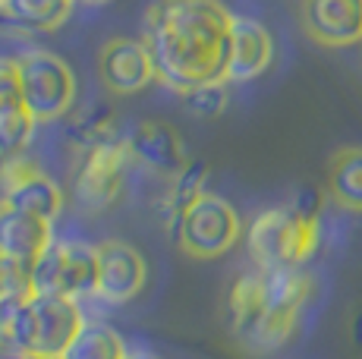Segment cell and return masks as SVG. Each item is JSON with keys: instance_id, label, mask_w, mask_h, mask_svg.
Returning <instances> with one entry per match:
<instances>
[{"instance_id": "5bb4252c", "label": "cell", "mask_w": 362, "mask_h": 359, "mask_svg": "<svg viewBox=\"0 0 362 359\" xmlns=\"http://www.w3.org/2000/svg\"><path fill=\"white\" fill-rule=\"evenodd\" d=\"M35 117L25 107L16 79V60L0 57V158H19L35 133Z\"/></svg>"}, {"instance_id": "f546056e", "label": "cell", "mask_w": 362, "mask_h": 359, "mask_svg": "<svg viewBox=\"0 0 362 359\" xmlns=\"http://www.w3.org/2000/svg\"><path fill=\"white\" fill-rule=\"evenodd\" d=\"M0 4H4V0H0Z\"/></svg>"}, {"instance_id": "44dd1931", "label": "cell", "mask_w": 362, "mask_h": 359, "mask_svg": "<svg viewBox=\"0 0 362 359\" xmlns=\"http://www.w3.org/2000/svg\"><path fill=\"white\" fill-rule=\"evenodd\" d=\"M127 353H129L127 341L110 324L86 319V324L76 334V341L69 343L64 359H127Z\"/></svg>"}, {"instance_id": "277c9868", "label": "cell", "mask_w": 362, "mask_h": 359, "mask_svg": "<svg viewBox=\"0 0 362 359\" xmlns=\"http://www.w3.org/2000/svg\"><path fill=\"white\" fill-rule=\"evenodd\" d=\"M227 315H230L233 337L249 353H274L296 331V319L277 315L264 306L259 271L236 274L227 296Z\"/></svg>"}, {"instance_id": "ffe728a7", "label": "cell", "mask_w": 362, "mask_h": 359, "mask_svg": "<svg viewBox=\"0 0 362 359\" xmlns=\"http://www.w3.org/2000/svg\"><path fill=\"white\" fill-rule=\"evenodd\" d=\"M328 196L344 211L362 215V148H340L331 155Z\"/></svg>"}, {"instance_id": "f1b7e54d", "label": "cell", "mask_w": 362, "mask_h": 359, "mask_svg": "<svg viewBox=\"0 0 362 359\" xmlns=\"http://www.w3.org/2000/svg\"><path fill=\"white\" fill-rule=\"evenodd\" d=\"M0 343H4V334H0Z\"/></svg>"}, {"instance_id": "30bf717a", "label": "cell", "mask_w": 362, "mask_h": 359, "mask_svg": "<svg viewBox=\"0 0 362 359\" xmlns=\"http://www.w3.org/2000/svg\"><path fill=\"white\" fill-rule=\"evenodd\" d=\"M303 32L322 47L362 41V0H299Z\"/></svg>"}, {"instance_id": "2e32d148", "label": "cell", "mask_w": 362, "mask_h": 359, "mask_svg": "<svg viewBox=\"0 0 362 359\" xmlns=\"http://www.w3.org/2000/svg\"><path fill=\"white\" fill-rule=\"evenodd\" d=\"M51 240L54 233L47 220L32 218L25 211H16L0 202V255H6L13 261H23V265H32Z\"/></svg>"}, {"instance_id": "cb8c5ba5", "label": "cell", "mask_w": 362, "mask_h": 359, "mask_svg": "<svg viewBox=\"0 0 362 359\" xmlns=\"http://www.w3.org/2000/svg\"><path fill=\"white\" fill-rule=\"evenodd\" d=\"M290 208L305 220H318L322 218V208H325V192L318 189L315 183H303L293 192V199H290Z\"/></svg>"}, {"instance_id": "3957f363", "label": "cell", "mask_w": 362, "mask_h": 359, "mask_svg": "<svg viewBox=\"0 0 362 359\" xmlns=\"http://www.w3.org/2000/svg\"><path fill=\"white\" fill-rule=\"evenodd\" d=\"M249 255L255 268H303V261L318 246V220L299 218L290 205H277L252 218L246 230Z\"/></svg>"}, {"instance_id": "9a60e30c", "label": "cell", "mask_w": 362, "mask_h": 359, "mask_svg": "<svg viewBox=\"0 0 362 359\" xmlns=\"http://www.w3.org/2000/svg\"><path fill=\"white\" fill-rule=\"evenodd\" d=\"M274 60V41L262 23L246 16H233L230 51H227V82H249L262 76Z\"/></svg>"}, {"instance_id": "8fae6325", "label": "cell", "mask_w": 362, "mask_h": 359, "mask_svg": "<svg viewBox=\"0 0 362 359\" xmlns=\"http://www.w3.org/2000/svg\"><path fill=\"white\" fill-rule=\"evenodd\" d=\"M145 281H148L145 259L129 243L104 240L98 246V290H95L98 300L110 302V306H123L142 293Z\"/></svg>"}, {"instance_id": "484cf974", "label": "cell", "mask_w": 362, "mask_h": 359, "mask_svg": "<svg viewBox=\"0 0 362 359\" xmlns=\"http://www.w3.org/2000/svg\"><path fill=\"white\" fill-rule=\"evenodd\" d=\"M127 359H161L155 353V350H145V347H132L129 353H127Z\"/></svg>"}, {"instance_id": "9c48e42d", "label": "cell", "mask_w": 362, "mask_h": 359, "mask_svg": "<svg viewBox=\"0 0 362 359\" xmlns=\"http://www.w3.org/2000/svg\"><path fill=\"white\" fill-rule=\"evenodd\" d=\"M127 161H132V158H129L127 139H120V136L86 151L82 167L76 174V199H79L82 208L101 211L120 199Z\"/></svg>"}, {"instance_id": "d4e9b609", "label": "cell", "mask_w": 362, "mask_h": 359, "mask_svg": "<svg viewBox=\"0 0 362 359\" xmlns=\"http://www.w3.org/2000/svg\"><path fill=\"white\" fill-rule=\"evenodd\" d=\"M350 341H353V347L362 353V302L353 309V315H350Z\"/></svg>"}, {"instance_id": "4fadbf2b", "label": "cell", "mask_w": 362, "mask_h": 359, "mask_svg": "<svg viewBox=\"0 0 362 359\" xmlns=\"http://www.w3.org/2000/svg\"><path fill=\"white\" fill-rule=\"evenodd\" d=\"M127 148H129L132 161L145 164V167L158 170V174H164V177H177L180 170L189 164L180 133L170 126V123H161V120L139 123V126L129 133Z\"/></svg>"}, {"instance_id": "52a82bcc", "label": "cell", "mask_w": 362, "mask_h": 359, "mask_svg": "<svg viewBox=\"0 0 362 359\" xmlns=\"http://www.w3.org/2000/svg\"><path fill=\"white\" fill-rule=\"evenodd\" d=\"M243 237V220L227 199L202 192L199 202L180 220L177 243L192 259H221Z\"/></svg>"}, {"instance_id": "8992f818", "label": "cell", "mask_w": 362, "mask_h": 359, "mask_svg": "<svg viewBox=\"0 0 362 359\" xmlns=\"http://www.w3.org/2000/svg\"><path fill=\"white\" fill-rule=\"evenodd\" d=\"M16 79L25 107L38 123L69 114L76 101V76L64 57L51 51H25L16 57Z\"/></svg>"}, {"instance_id": "83f0119b", "label": "cell", "mask_w": 362, "mask_h": 359, "mask_svg": "<svg viewBox=\"0 0 362 359\" xmlns=\"http://www.w3.org/2000/svg\"><path fill=\"white\" fill-rule=\"evenodd\" d=\"M19 359H64V356H19Z\"/></svg>"}, {"instance_id": "ac0fdd59", "label": "cell", "mask_w": 362, "mask_h": 359, "mask_svg": "<svg viewBox=\"0 0 362 359\" xmlns=\"http://www.w3.org/2000/svg\"><path fill=\"white\" fill-rule=\"evenodd\" d=\"M76 0H4L0 25L19 32H51L66 23Z\"/></svg>"}, {"instance_id": "7a4b0ae2", "label": "cell", "mask_w": 362, "mask_h": 359, "mask_svg": "<svg viewBox=\"0 0 362 359\" xmlns=\"http://www.w3.org/2000/svg\"><path fill=\"white\" fill-rule=\"evenodd\" d=\"M82 324L86 319L76 300L32 293L0 334L16 356H64Z\"/></svg>"}, {"instance_id": "e0dca14e", "label": "cell", "mask_w": 362, "mask_h": 359, "mask_svg": "<svg viewBox=\"0 0 362 359\" xmlns=\"http://www.w3.org/2000/svg\"><path fill=\"white\" fill-rule=\"evenodd\" d=\"M262 300L271 312L287 315V319H296L299 309L305 306L312 293V278L303 271V268H274V271H262Z\"/></svg>"}, {"instance_id": "7402d4cb", "label": "cell", "mask_w": 362, "mask_h": 359, "mask_svg": "<svg viewBox=\"0 0 362 359\" xmlns=\"http://www.w3.org/2000/svg\"><path fill=\"white\" fill-rule=\"evenodd\" d=\"M227 86H230V82H205V86L183 95V105L199 117H218L221 110L227 107V101H230Z\"/></svg>"}, {"instance_id": "5b68a950", "label": "cell", "mask_w": 362, "mask_h": 359, "mask_svg": "<svg viewBox=\"0 0 362 359\" xmlns=\"http://www.w3.org/2000/svg\"><path fill=\"white\" fill-rule=\"evenodd\" d=\"M32 290L45 296H95L98 290V246L82 240H57L32 261Z\"/></svg>"}, {"instance_id": "ba28073f", "label": "cell", "mask_w": 362, "mask_h": 359, "mask_svg": "<svg viewBox=\"0 0 362 359\" xmlns=\"http://www.w3.org/2000/svg\"><path fill=\"white\" fill-rule=\"evenodd\" d=\"M0 202L54 224L64 211V189L45 170H38V164L10 158L0 167Z\"/></svg>"}, {"instance_id": "4316f807", "label": "cell", "mask_w": 362, "mask_h": 359, "mask_svg": "<svg viewBox=\"0 0 362 359\" xmlns=\"http://www.w3.org/2000/svg\"><path fill=\"white\" fill-rule=\"evenodd\" d=\"M82 4H88V6H98V4H110V0H82Z\"/></svg>"}, {"instance_id": "6da1fadb", "label": "cell", "mask_w": 362, "mask_h": 359, "mask_svg": "<svg viewBox=\"0 0 362 359\" xmlns=\"http://www.w3.org/2000/svg\"><path fill=\"white\" fill-rule=\"evenodd\" d=\"M230 25L218 0H155L142 23L155 79L180 98L205 82H227Z\"/></svg>"}, {"instance_id": "603a6c76", "label": "cell", "mask_w": 362, "mask_h": 359, "mask_svg": "<svg viewBox=\"0 0 362 359\" xmlns=\"http://www.w3.org/2000/svg\"><path fill=\"white\" fill-rule=\"evenodd\" d=\"M23 293H35L32 265H23V261H13L6 255H0V302L6 296H23Z\"/></svg>"}, {"instance_id": "7c38bea8", "label": "cell", "mask_w": 362, "mask_h": 359, "mask_svg": "<svg viewBox=\"0 0 362 359\" xmlns=\"http://www.w3.org/2000/svg\"><path fill=\"white\" fill-rule=\"evenodd\" d=\"M98 76L107 92L132 95L142 92L151 79H155V64L139 38H110L104 41L98 54Z\"/></svg>"}, {"instance_id": "d6986e66", "label": "cell", "mask_w": 362, "mask_h": 359, "mask_svg": "<svg viewBox=\"0 0 362 359\" xmlns=\"http://www.w3.org/2000/svg\"><path fill=\"white\" fill-rule=\"evenodd\" d=\"M205 180H208V164L205 161H189L177 177H170L164 199H161V218L170 227V233L177 237L180 220L183 215L199 202V196L205 192Z\"/></svg>"}]
</instances>
